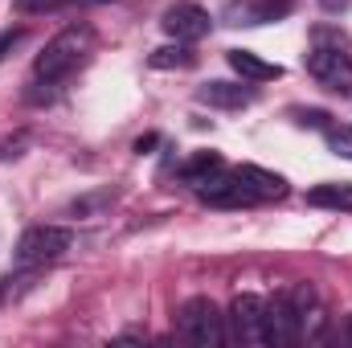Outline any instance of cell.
<instances>
[{
	"label": "cell",
	"instance_id": "obj_1",
	"mask_svg": "<svg viewBox=\"0 0 352 348\" xmlns=\"http://www.w3.org/2000/svg\"><path fill=\"white\" fill-rule=\"evenodd\" d=\"M316 307L320 299L311 283H295L266 299V345H299L307 336V324L316 320Z\"/></svg>",
	"mask_w": 352,
	"mask_h": 348
},
{
	"label": "cell",
	"instance_id": "obj_2",
	"mask_svg": "<svg viewBox=\"0 0 352 348\" xmlns=\"http://www.w3.org/2000/svg\"><path fill=\"white\" fill-rule=\"evenodd\" d=\"M90 54H94V29L90 25H70L54 41H45V50L33 58V78L66 83L70 74H78L87 66Z\"/></svg>",
	"mask_w": 352,
	"mask_h": 348
},
{
	"label": "cell",
	"instance_id": "obj_3",
	"mask_svg": "<svg viewBox=\"0 0 352 348\" xmlns=\"http://www.w3.org/2000/svg\"><path fill=\"white\" fill-rule=\"evenodd\" d=\"M176 332H180V340L201 345V348L221 345L226 340V316L217 312V303L209 295H192L176 312Z\"/></svg>",
	"mask_w": 352,
	"mask_h": 348
},
{
	"label": "cell",
	"instance_id": "obj_4",
	"mask_svg": "<svg viewBox=\"0 0 352 348\" xmlns=\"http://www.w3.org/2000/svg\"><path fill=\"white\" fill-rule=\"evenodd\" d=\"M303 66H307V74L320 83L324 90H332V94H352V54L336 41V45H311L307 50V58H303Z\"/></svg>",
	"mask_w": 352,
	"mask_h": 348
},
{
	"label": "cell",
	"instance_id": "obj_5",
	"mask_svg": "<svg viewBox=\"0 0 352 348\" xmlns=\"http://www.w3.org/2000/svg\"><path fill=\"white\" fill-rule=\"evenodd\" d=\"M74 246V230L66 226H29L21 238H16V262L21 266H45V262L62 259L66 250Z\"/></svg>",
	"mask_w": 352,
	"mask_h": 348
},
{
	"label": "cell",
	"instance_id": "obj_6",
	"mask_svg": "<svg viewBox=\"0 0 352 348\" xmlns=\"http://www.w3.org/2000/svg\"><path fill=\"white\" fill-rule=\"evenodd\" d=\"M226 340L238 345H266V299L263 295H234L230 312H226Z\"/></svg>",
	"mask_w": 352,
	"mask_h": 348
},
{
	"label": "cell",
	"instance_id": "obj_7",
	"mask_svg": "<svg viewBox=\"0 0 352 348\" xmlns=\"http://www.w3.org/2000/svg\"><path fill=\"white\" fill-rule=\"evenodd\" d=\"M209 25H213L209 12H205L201 4H192V0H176V4H168V8L160 12V29H164L173 41H184V45L209 37Z\"/></svg>",
	"mask_w": 352,
	"mask_h": 348
},
{
	"label": "cell",
	"instance_id": "obj_8",
	"mask_svg": "<svg viewBox=\"0 0 352 348\" xmlns=\"http://www.w3.org/2000/svg\"><path fill=\"white\" fill-rule=\"evenodd\" d=\"M291 12H295L291 0H230L221 8V21L234 29H258V25H274Z\"/></svg>",
	"mask_w": 352,
	"mask_h": 348
},
{
	"label": "cell",
	"instance_id": "obj_9",
	"mask_svg": "<svg viewBox=\"0 0 352 348\" xmlns=\"http://www.w3.org/2000/svg\"><path fill=\"white\" fill-rule=\"evenodd\" d=\"M197 197L205 201V205H213V209H242V205H254V193L246 188V180L238 176V168H221L217 176H209L201 188H197Z\"/></svg>",
	"mask_w": 352,
	"mask_h": 348
},
{
	"label": "cell",
	"instance_id": "obj_10",
	"mask_svg": "<svg viewBox=\"0 0 352 348\" xmlns=\"http://www.w3.org/2000/svg\"><path fill=\"white\" fill-rule=\"evenodd\" d=\"M197 102L217 107V111H242V107L254 102V87H242V83H205V87H197Z\"/></svg>",
	"mask_w": 352,
	"mask_h": 348
},
{
	"label": "cell",
	"instance_id": "obj_11",
	"mask_svg": "<svg viewBox=\"0 0 352 348\" xmlns=\"http://www.w3.org/2000/svg\"><path fill=\"white\" fill-rule=\"evenodd\" d=\"M226 62L234 66V74H238L242 83H274V78H283V66L258 58L254 50H230Z\"/></svg>",
	"mask_w": 352,
	"mask_h": 348
},
{
	"label": "cell",
	"instance_id": "obj_12",
	"mask_svg": "<svg viewBox=\"0 0 352 348\" xmlns=\"http://www.w3.org/2000/svg\"><path fill=\"white\" fill-rule=\"evenodd\" d=\"M238 176L246 180V188L254 193V201H278V197H287V176L270 173V168H258V164H238Z\"/></svg>",
	"mask_w": 352,
	"mask_h": 348
},
{
	"label": "cell",
	"instance_id": "obj_13",
	"mask_svg": "<svg viewBox=\"0 0 352 348\" xmlns=\"http://www.w3.org/2000/svg\"><path fill=\"white\" fill-rule=\"evenodd\" d=\"M221 168H226V160H221L217 152H192V156H184V160L176 164V180H184V184L201 188L209 176H217Z\"/></svg>",
	"mask_w": 352,
	"mask_h": 348
},
{
	"label": "cell",
	"instance_id": "obj_14",
	"mask_svg": "<svg viewBox=\"0 0 352 348\" xmlns=\"http://www.w3.org/2000/svg\"><path fill=\"white\" fill-rule=\"evenodd\" d=\"M307 205H316V209H336V213H352V184L349 180H324V184L307 188Z\"/></svg>",
	"mask_w": 352,
	"mask_h": 348
},
{
	"label": "cell",
	"instance_id": "obj_15",
	"mask_svg": "<svg viewBox=\"0 0 352 348\" xmlns=\"http://www.w3.org/2000/svg\"><path fill=\"white\" fill-rule=\"evenodd\" d=\"M148 66H152V70H188V66H197V54H192V45L173 41V45L152 50V54H148Z\"/></svg>",
	"mask_w": 352,
	"mask_h": 348
},
{
	"label": "cell",
	"instance_id": "obj_16",
	"mask_svg": "<svg viewBox=\"0 0 352 348\" xmlns=\"http://www.w3.org/2000/svg\"><path fill=\"white\" fill-rule=\"evenodd\" d=\"M324 140H328L332 156L352 160V127H344V123H328V127H324Z\"/></svg>",
	"mask_w": 352,
	"mask_h": 348
},
{
	"label": "cell",
	"instance_id": "obj_17",
	"mask_svg": "<svg viewBox=\"0 0 352 348\" xmlns=\"http://www.w3.org/2000/svg\"><path fill=\"white\" fill-rule=\"evenodd\" d=\"M21 12H54V8H66V4H82V0H12Z\"/></svg>",
	"mask_w": 352,
	"mask_h": 348
},
{
	"label": "cell",
	"instance_id": "obj_18",
	"mask_svg": "<svg viewBox=\"0 0 352 348\" xmlns=\"http://www.w3.org/2000/svg\"><path fill=\"white\" fill-rule=\"evenodd\" d=\"M295 119H299L303 127H320V131H324V127L332 123V115H328V111H316V107H307V111L299 107V111H295Z\"/></svg>",
	"mask_w": 352,
	"mask_h": 348
},
{
	"label": "cell",
	"instance_id": "obj_19",
	"mask_svg": "<svg viewBox=\"0 0 352 348\" xmlns=\"http://www.w3.org/2000/svg\"><path fill=\"white\" fill-rule=\"evenodd\" d=\"M111 201H115V193H98V197H87V201H74V213H90V209L111 205Z\"/></svg>",
	"mask_w": 352,
	"mask_h": 348
},
{
	"label": "cell",
	"instance_id": "obj_20",
	"mask_svg": "<svg viewBox=\"0 0 352 348\" xmlns=\"http://www.w3.org/2000/svg\"><path fill=\"white\" fill-rule=\"evenodd\" d=\"M156 144H160V135H140V140H135V152L144 156V152H152Z\"/></svg>",
	"mask_w": 352,
	"mask_h": 348
},
{
	"label": "cell",
	"instance_id": "obj_21",
	"mask_svg": "<svg viewBox=\"0 0 352 348\" xmlns=\"http://www.w3.org/2000/svg\"><path fill=\"white\" fill-rule=\"evenodd\" d=\"M324 8H332V12H336V8H349V0H324Z\"/></svg>",
	"mask_w": 352,
	"mask_h": 348
},
{
	"label": "cell",
	"instance_id": "obj_22",
	"mask_svg": "<svg viewBox=\"0 0 352 348\" xmlns=\"http://www.w3.org/2000/svg\"><path fill=\"white\" fill-rule=\"evenodd\" d=\"M349 332H352V324H349Z\"/></svg>",
	"mask_w": 352,
	"mask_h": 348
}]
</instances>
